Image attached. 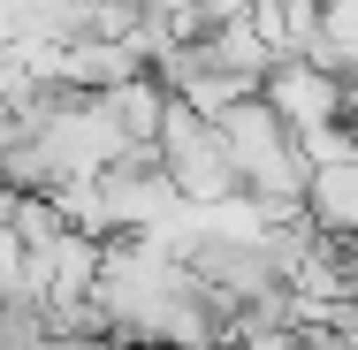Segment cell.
Masks as SVG:
<instances>
[{
  "instance_id": "cell-1",
  "label": "cell",
  "mask_w": 358,
  "mask_h": 350,
  "mask_svg": "<svg viewBox=\"0 0 358 350\" xmlns=\"http://www.w3.org/2000/svg\"><path fill=\"white\" fill-rule=\"evenodd\" d=\"M214 138H221V160H229V183L236 198L259 213V221H282L297 213V191H305V168H297V145L289 130L259 107V99H229L214 115Z\"/></svg>"
},
{
  "instance_id": "cell-2",
  "label": "cell",
  "mask_w": 358,
  "mask_h": 350,
  "mask_svg": "<svg viewBox=\"0 0 358 350\" xmlns=\"http://www.w3.org/2000/svg\"><path fill=\"white\" fill-rule=\"evenodd\" d=\"M152 168H160L168 198H176V206H191V213H206V206H221V198H236L214 122H206V115H191L183 99H168V115H160V130H152Z\"/></svg>"
},
{
  "instance_id": "cell-3",
  "label": "cell",
  "mask_w": 358,
  "mask_h": 350,
  "mask_svg": "<svg viewBox=\"0 0 358 350\" xmlns=\"http://www.w3.org/2000/svg\"><path fill=\"white\" fill-rule=\"evenodd\" d=\"M297 213H305V228L320 244H351V228H358V168H305Z\"/></svg>"
},
{
  "instance_id": "cell-4",
  "label": "cell",
  "mask_w": 358,
  "mask_h": 350,
  "mask_svg": "<svg viewBox=\"0 0 358 350\" xmlns=\"http://www.w3.org/2000/svg\"><path fill=\"white\" fill-rule=\"evenodd\" d=\"M92 107H99V122L130 145V152H152V130H160V115H168V92H160L152 76H130V84H115L107 99H92Z\"/></svg>"
},
{
  "instance_id": "cell-5",
  "label": "cell",
  "mask_w": 358,
  "mask_h": 350,
  "mask_svg": "<svg viewBox=\"0 0 358 350\" xmlns=\"http://www.w3.org/2000/svg\"><path fill=\"white\" fill-rule=\"evenodd\" d=\"M297 145V168H358V145L351 130L336 122V130H305V138H289Z\"/></svg>"
},
{
  "instance_id": "cell-6",
  "label": "cell",
  "mask_w": 358,
  "mask_h": 350,
  "mask_svg": "<svg viewBox=\"0 0 358 350\" xmlns=\"http://www.w3.org/2000/svg\"><path fill=\"white\" fill-rule=\"evenodd\" d=\"M0 350H54L38 305H0Z\"/></svg>"
},
{
  "instance_id": "cell-7",
  "label": "cell",
  "mask_w": 358,
  "mask_h": 350,
  "mask_svg": "<svg viewBox=\"0 0 358 350\" xmlns=\"http://www.w3.org/2000/svg\"><path fill=\"white\" fill-rule=\"evenodd\" d=\"M0 206H8V191H0ZM15 289H23V251H15V236L0 221V305H15Z\"/></svg>"
},
{
  "instance_id": "cell-8",
  "label": "cell",
  "mask_w": 358,
  "mask_h": 350,
  "mask_svg": "<svg viewBox=\"0 0 358 350\" xmlns=\"http://www.w3.org/2000/svg\"><path fill=\"white\" fill-rule=\"evenodd\" d=\"M305 8H328V0H305Z\"/></svg>"
}]
</instances>
